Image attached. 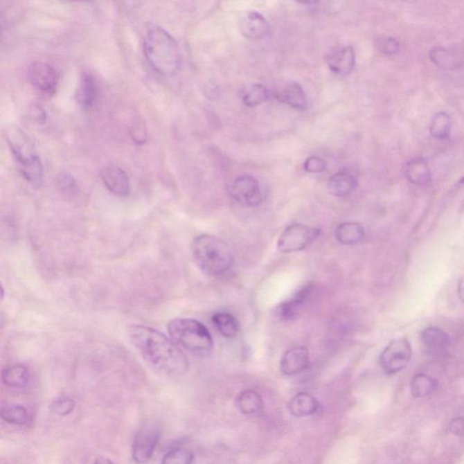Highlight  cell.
<instances>
[{"mask_svg": "<svg viewBox=\"0 0 464 464\" xmlns=\"http://www.w3.org/2000/svg\"><path fill=\"white\" fill-rule=\"evenodd\" d=\"M127 334L134 348L155 371L173 377L186 374L189 369L186 355L166 334L143 325H129Z\"/></svg>", "mask_w": 464, "mask_h": 464, "instance_id": "6da1fadb", "label": "cell"}, {"mask_svg": "<svg viewBox=\"0 0 464 464\" xmlns=\"http://www.w3.org/2000/svg\"><path fill=\"white\" fill-rule=\"evenodd\" d=\"M143 50L147 61L160 75L169 78L180 69L181 57L177 42L160 26H152L147 31Z\"/></svg>", "mask_w": 464, "mask_h": 464, "instance_id": "7a4b0ae2", "label": "cell"}, {"mask_svg": "<svg viewBox=\"0 0 464 464\" xmlns=\"http://www.w3.org/2000/svg\"><path fill=\"white\" fill-rule=\"evenodd\" d=\"M193 260L207 275L213 277L225 274L233 265L234 258L230 247L220 238L202 234L193 240Z\"/></svg>", "mask_w": 464, "mask_h": 464, "instance_id": "3957f363", "label": "cell"}, {"mask_svg": "<svg viewBox=\"0 0 464 464\" xmlns=\"http://www.w3.org/2000/svg\"><path fill=\"white\" fill-rule=\"evenodd\" d=\"M6 139L23 177L34 186L42 184L44 168L36 148L25 132L16 125L6 131Z\"/></svg>", "mask_w": 464, "mask_h": 464, "instance_id": "277c9868", "label": "cell"}, {"mask_svg": "<svg viewBox=\"0 0 464 464\" xmlns=\"http://www.w3.org/2000/svg\"><path fill=\"white\" fill-rule=\"evenodd\" d=\"M168 332L173 341L192 353L204 355L213 349L210 331L195 319H173L169 323Z\"/></svg>", "mask_w": 464, "mask_h": 464, "instance_id": "5b68a950", "label": "cell"}, {"mask_svg": "<svg viewBox=\"0 0 464 464\" xmlns=\"http://www.w3.org/2000/svg\"><path fill=\"white\" fill-rule=\"evenodd\" d=\"M321 233L319 228L293 223L287 226L278 240V249L282 253H294L303 251L315 242Z\"/></svg>", "mask_w": 464, "mask_h": 464, "instance_id": "8992f818", "label": "cell"}, {"mask_svg": "<svg viewBox=\"0 0 464 464\" xmlns=\"http://www.w3.org/2000/svg\"><path fill=\"white\" fill-rule=\"evenodd\" d=\"M412 355V348L407 339L401 337V339H393L382 352L381 366L387 374H396L408 366Z\"/></svg>", "mask_w": 464, "mask_h": 464, "instance_id": "52a82bcc", "label": "cell"}, {"mask_svg": "<svg viewBox=\"0 0 464 464\" xmlns=\"http://www.w3.org/2000/svg\"><path fill=\"white\" fill-rule=\"evenodd\" d=\"M161 439V429L154 422H147L138 431L133 443V458L138 464H145L154 456Z\"/></svg>", "mask_w": 464, "mask_h": 464, "instance_id": "ba28073f", "label": "cell"}, {"mask_svg": "<svg viewBox=\"0 0 464 464\" xmlns=\"http://www.w3.org/2000/svg\"><path fill=\"white\" fill-rule=\"evenodd\" d=\"M235 201L247 207H257L262 202L260 184L251 175H242L235 180L231 189Z\"/></svg>", "mask_w": 464, "mask_h": 464, "instance_id": "9c48e42d", "label": "cell"}, {"mask_svg": "<svg viewBox=\"0 0 464 464\" xmlns=\"http://www.w3.org/2000/svg\"><path fill=\"white\" fill-rule=\"evenodd\" d=\"M30 83L41 92L54 93L58 84L57 71L50 64L43 62L32 64L28 69Z\"/></svg>", "mask_w": 464, "mask_h": 464, "instance_id": "30bf717a", "label": "cell"}, {"mask_svg": "<svg viewBox=\"0 0 464 464\" xmlns=\"http://www.w3.org/2000/svg\"><path fill=\"white\" fill-rule=\"evenodd\" d=\"M325 60L331 72L339 75H348L355 66V50L351 46L334 48L325 55Z\"/></svg>", "mask_w": 464, "mask_h": 464, "instance_id": "8fae6325", "label": "cell"}, {"mask_svg": "<svg viewBox=\"0 0 464 464\" xmlns=\"http://www.w3.org/2000/svg\"><path fill=\"white\" fill-rule=\"evenodd\" d=\"M310 365V352L305 346H296L282 355L280 371L285 375L301 374Z\"/></svg>", "mask_w": 464, "mask_h": 464, "instance_id": "7c38bea8", "label": "cell"}, {"mask_svg": "<svg viewBox=\"0 0 464 464\" xmlns=\"http://www.w3.org/2000/svg\"><path fill=\"white\" fill-rule=\"evenodd\" d=\"M314 292L312 284L305 285L292 296L289 301L282 302L276 308V315L282 320H292L298 318L303 310L305 302Z\"/></svg>", "mask_w": 464, "mask_h": 464, "instance_id": "4fadbf2b", "label": "cell"}, {"mask_svg": "<svg viewBox=\"0 0 464 464\" xmlns=\"http://www.w3.org/2000/svg\"><path fill=\"white\" fill-rule=\"evenodd\" d=\"M240 30L249 39H262L269 34L270 26L262 15L251 11L243 15L240 20Z\"/></svg>", "mask_w": 464, "mask_h": 464, "instance_id": "5bb4252c", "label": "cell"}, {"mask_svg": "<svg viewBox=\"0 0 464 464\" xmlns=\"http://www.w3.org/2000/svg\"><path fill=\"white\" fill-rule=\"evenodd\" d=\"M101 176L105 186L114 195L126 197L130 193L128 176L120 167H105L101 172Z\"/></svg>", "mask_w": 464, "mask_h": 464, "instance_id": "9a60e30c", "label": "cell"}, {"mask_svg": "<svg viewBox=\"0 0 464 464\" xmlns=\"http://www.w3.org/2000/svg\"><path fill=\"white\" fill-rule=\"evenodd\" d=\"M420 337L422 346L430 353L442 354L452 346L450 334L439 328H425Z\"/></svg>", "mask_w": 464, "mask_h": 464, "instance_id": "2e32d148", "label": "cell"}, {"mask_svg": "<svg viewBox=\"0 0 464 464\" xmlns=\"http://www.w3.org/2000/svg\"><path fill=\"white\" fill-rule=\"evenodd\" d=\"M319 402L307 393H298L289 403V411L295 417H307L319 412Z\"/></svg>", "mask_w": 464, "mask_h": 464, "instance_id": "e0dca14e", "label": "cell"}, {"mask_svg": "<svg viewBox=\"0 0 464 464\" xmlns=\"http://www.w3.org/2000/svg\"><path fill=\"white\" fill-rule=\"evenodd\" d=\"M404 175L411 184L420 186L427 185L431 179V172L427 161L421 157L408 161L404 167Z\"/></svg>", "mask_w": 464, "mask_h": 464, "instance_id": "ac0fdd59", "label": "cell"}, {"mask_svg": "<svg viewBox=\"0 0 464 464\" xmlns=\"http://www.w3.org/2000/svg\"><path fill=\"white\" fill-rule=\"evenodd\" d=\"M328 187L332 195L346 197L350 195L357 189V180L350 172H339L331 176Z\"/></svg>", "mask_w": 464, "mask_h": 464, "instance_id": "d6986e66", "label": "cell"}, {"mask_svg": "<svg viewBox=\"0 0 464 464\" xmlns=\"http://www.w3.org/2000/svg\"><path fill=\"white\" fill-rule=\"evenodd\" d=\"M274 96L278 101L289 105L295 109L303 110L307 107L305 91L301 84L296 82L287 84L283 90L275 93Z\"/></svg>", "mask_w": 464, "mask_h": 464, "instance_id": "ffe728a7", "label": "cell"}, {"mask_svg": "<svg viewBox=\"0 0 464 464\" xmlns=\"http://www.w3.org/2000/svg\"><path fill=\"white\" fill-rule=\"evenodd\" d=\"M334 237L343 245L357 244L365 237V229L358 222H343L337 226Z\"/></svg>", "mask_w": 464, "mask_h": 464, "instance_id": "44dd1931", "label": "cell"}, {"mask_svg": "<svg viewBox=\"0 0 464 464\" xmlns=\"http://www.w3.org/2000/svg\"><path fill=\"white\" fill-rule=\"evenodd\" d=\"M236 407L245 416L260 415L263 411V399L254 390H245L236 398Z\"/></svg>", "mask_w": 464, "mask_h": 464, "instance_id": "7402d4cb", "label": "cell"}, {"mask_svg": "<svg viewBox=\"0 0 464 464\" xmlns=\"http://www.w3.org/2000/svg\"><path fill=\"white\" fill-rule=\"evenodd\" d=\"M1 378L6 386L15 387V389H22L28 386L29 372L28 368L22 365L8 366L3 370Z\"/></svg>", "mask_w": 464, "mask_h": 464, "instance_id": "603a6c76", "label": "cell"}, {"mask_svg": "<svg viewBox=\"0 0 464 464\" xmlns=\"http://www.w3.org/2000/svg\"><path fill=\"white\" fill-rule=\"evenodd\" d=\"M214 327L222 336L226 339L236 337L239 332V324L237 319L230 313L219 312L214 314L211 319Z\"/></svg>", "mask_w": 464, "mask_h": 464, "instance_id": "cb8c5ba5", "label": "cell"}, {"mask_svg": "<svg viewBox=\"0 0 464 464\" xmlns=\"http://www.w3.org/2000/svg\"><path fill=\"white\" fill-rule=\"evenodd\" d=\"M436 381L425 374L415 375L410 384L411 393L415 398H427L436 391Z\"/></svg>", "mask_w": 464, "mask_h": 464, "instance_id": "d4e9b609", "label": "cell"}, {"mask_svg": "<svg viewBox=\"0 0 464 464\" xmlns=\"http://www.w3.org/2000/svg\"><path fill=\"white\" fill-rule=\"evenodd\" d=\"M98 96V88L92 75H84L82 78L80 87L78 93V102L82 107L89 108L95 102Z\"/></svg>", "mask_w": 464, "mask_h": 464, "instance_id": "484cf974", "label": "cell"}, {"mask_svg": "<svg viewBox=\"0 0 464 464\" xmlns=\"http://www.w3.org/2000/svg\"><path fill=\"white\" fill-rule=\"evenodd\" d=\"M0 418L10 425H25L29 422V413L21 405H4L0 408Z\"/></svg>", "mask_w": 464, "mask_h": 464, "instance_id": "4316f807", "label": "cell"}, {"mask_svg": "<svg viewBox=\"0 0 464 464\" xmlns=\"http://www.w3.org/2000/svg\"><path fill=\"white\" fill-rule=\"evenodd\" d=\"M451 132V120L445 111H440L433 117L430 125L431 136L438 140L447 139Z\"/></svg>", "mask_w": 464, "mask_h": 464, "instance_id": "83f0119b", "label": "cell"}, {"mask_svg": "<svg viewBox=\"0 0 464 464\" xmlns=\"http://www.w3.org/2000/svg\"><path fill=\"white\" fill-rule=\"evenodd\" d=\"M430 60L436 66L442 69L452 70L456 69L458 61L456 57L445 48H434L431 50Z\"/></svg>", "mask_w": 464, "mask_h": 464, "instance_id": "f1b7e54d", "label": "cell"}, {"mask_svg": "<svg viewBox=\"0 0 464 464\" xmlns=\"http://www.w3.org/2000/svg\"><path fill=\"white\" fill-rule=\"evenodd\" d=\"M272 96L268 88L264 87L263 84H256L249 88L248 92L246 93L244 98H243V102L247 107H257V105L268 101Z\"/></svg>", "mask_w": 464, "mask_h": 464, "instance_id": "f546056e", "label": "cell"}, {"mask_svg": "<svg viewBox=\"0 0 464 464\" xmlns=\"http://www.w3.org/2000/svg\"><path fill=\"white\" fill-rule=\"evenodd\" d=\"M195 454L188 448H176L164 455L161 464H192Z\"/></svg>", "mask_w": 464, "mask_h": 464, "instance_id": "4dcf8cb0", "label": "cell"}, {"mask_svg": "<svg viewBox=\"0 0 464 464\" xmlns=\"http://www.w3.org/2000/svg\"><path fill=\"white\" fill-rule=\"evenodd\" d=\"M75 403L71 398H61L57 399L50 404V410L55 415L66 416L70 415L75 410Z\"/></svg>", "mask_w": 464, "mask_h": 464, "instance_id": "1f68e13d", "label": "cell"}, {"mask_svg": "<svg viewBox=\"0 0 464 464\" xmlns=\"http://www.w3.org/2000/svg\"><path fill=\"white\" fill-rule=\"evenodd\" d=\"M375 46H377L379 52L386 55H396L400 51V43L393 37H384L378 38Z\"/></svg>", "mask_w": 464, "mask_h": 464, "instance_id": "d6a6232c", "label": "cell"}, {"mask_svg": "<svg viewBox=\"0 0 464 464\" xmlns=\"http://www.w3.org/2000/svg\"><path fill=\"white\" fill-rule=\"evenodd\" d=\"M327 168V161L318 157H308L304 163L305 171L310 173L324 172Z\"/></svg>", "mask_w": 464, "mask_h": 464, "instance_id": "836d02e7", "label": "cell"}, {"mask_svg": "<svg viewBox=\"0 0 464 464\" xmlns=\"http://www.w3.org/2000/svg\"><path fill=\"white\" fill-rule=\"evenodd\" d=\"M57 184L58 187L66 193H71L76 188L75 180L71 175H67V173L58 176Z\"/></svg>", "mask_w": 464, "mask_h": 464, "instance_id": "e575fe53", "label": "cell"}, {"mask_svg": "<svg viewBox=\"0 0 464 464\" xmlns=\"http://www.w3.org/2000/svg\"><path fill=\"white\" fill-rule=\"evenodd\" d=\"M463 428L464 422L463 417H457V418L452 420L450 425H449V430H450L451 433L458 436H463Z\"/></svg>", "mask_w": 464, "mask_h": 464, "instance_id": "d590c367", "label": "cell"}, {"mask_svg": "<svg viewBox=\"0 0 464 464\" xmlns=\"http://www.w3.org/2000/svg\"><path fill=\"white\" fill-rule=\"evenodd\" d=\"M30 116L35 122L39 123L45 122L46 113L39 105H35V107L31 108Z\"/></svg>", "mask_w": 464, "mask_h": 464, "instance_id": "8d00e7d4", "label": "cell"}, {"mask_svg": "<svg viewBox=\"0 0 464 464\" xmlns=\"http://www.w3.org/2000/svg\"><path fill=\"white\" fill-rule=\"evenodd\" d=\"M93 464H114L113 461L108 459L107 457H98Z\"/></svg>", "mask_w": 464, "mask_h": 464, "instance_id": "74e56055", "label": "cell"}, {"mask_svg": "<svg viewBox=\"0 0 464 464\" xmlns=\"http://www.w3.org/2000/svg\"><path fill=\"white\" fill-rule=\"evenodd\" d=\"M459 292V295H460L461 301H463V280H461V281H460V283H459V292Z\"/></svg>", "mask_w": 464, "mask_h": 464, "instance_id": "f35d334b", "label": "cell"}, {"mask_svg": "<svg viewBox=\"0 0 464 464\" xmlns=\"http://www.w3.org/2000/svg\"><path fill=\"white\" fill-rule=\"evenodd\" d=\"M4 289H3L2 284L0 283V301H2L3 298H4Z\"/></svg>", "mask_w": 464, "mask_h": 464, "instance_id": "ab89813d", "label": "cell"}]
</instances>
